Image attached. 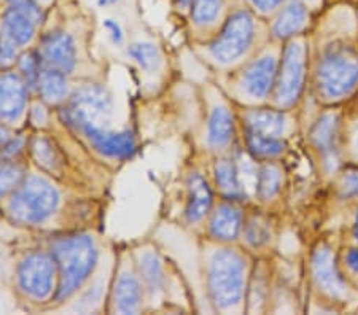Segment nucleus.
Listing matches in <instances>:
<instances>
[{
	"label": "nucleus",
	"mask_w": 358,
	"mask_h": 315,
	"mask_svg": "<svg viewBox=\"0 0 358 315\" xmlns=\"http://www.w3.org/2000/svg\"><path fill=\"white\" fill-rule=\"evenodd\" d=\"M53 258L59 268L56 300L64 301L85 284L96 266L97 250L94 240L86 234L57 239L53 245Z\"/></svg>",
	"instance_id": "f257e3e1"
},
{
	"label": "nucleus",
	"mask_w": 358,
	"mask_h": 315,
	"mask_svg": "<svg viewBox=\"0 0 358 315\" xmlns=\"http://www.w3.org/2000/svg\"><path fill=\"white\" fill-rule=\"evenodd\" d=\"M358 85V51L348 45H331L317 66V88L325 99H341Z\"/></svg>",
	"instance_id": "f03ea898"
},
{
	"label": "nucleus",
	"mask_w": 358,
	"mask_h": 315,
	"mask_svg": "<svg viewBox=\"0 0 358 315\" xmlns=\"http://www.w3.org/2000/svg\"><path fill=\"white\" fill-rule=\"evenodd\" d=\"M59 205V194L56 188L42 177H29L16 188L8 203L11 219L37 225L48 220Z\"/></svg>",
	"instance_id": "7ed1b4c3"
},
{
	"label": "nucleus",
	"mask_w": 358,
	"mask_h": 315,
	"mask_svg": "<svg viewBox=\"0 0 358 315\" xmlns=\"http://www.w3.org/2000/svg\"><path fill=\"white\" fill-rule=\"evenodd\" d=\"M244 261L231 250L217 251L212 258L209 286L217 307L228 309L239 305L244 293Z\"/></svg>",
	"instance_id": "20e7f679"
},
{
	"label": "nucleus",
	"mask_w": 358,
	"mask_h": 315,
	"mask_svg": "<svg viewBox=\"0 0 358 315\" xmlns=\"http://www.w3.org/2000/svg\"><path fill=\"white\" fill-rule=\"evenodd\" d=\"M64 119L66 123L82 131L86 135V139L92 143V147L99 153H102L103 156L129 158L136 152V139L129 131L113 133V131L102 129L92 119L83 117L82 113L72 107L66 108Z\"/></svg>",
	"instance_id": "39448f33"
},
{
	"label": "nucleus",
	"mask_w": 358,
	"mask_h": 315,
	"mask_svg": "<svg viewBox=\"0 0 358 315\" xmlns=\"http://www.w3.org/2000/svg\"><path fill=\"white\" fill-rule=\"evenodd\" d=\"M253 40V20L247 11H238L227 21L220 36L210 45L217 61L229 64L245 53Z\"/></svg>",
	"instance_id": "423d86ee"
},
{
	"label": "nucleus",
	"mask_w": 358,
	"mask_h": 315,
	"mask_svg": "<svg viewBox=\"0 0 358 315\" xmlns=\"http://www.w3.org/2000/svg\"><path fill=\"white\" fill-rule=\"evenodd\" d=\"M306 77V50L301 43L288 45L280 72H277V102L284 107H290L298 101L304 86Z\"/></svg>",
	"instance_id": "0eeeda50"
},
{
	"label": "nucleus",
	"mask_w": 358,
	"mask_h": 315,
	"mask_svg": "<svg viewBox=\"0 0 358 315\" xmlns=\"http://www.w3.org/2000/svg\"><path fill=\"white\" fill-rule=\"evenodd\" d=\"M55 269V258L51 260L48 255L34 254L24 258L18 269V280L22 291L36 300H45L53 290Z\"/></svg>",
	"instance_id": "6e6552de"
},
{
	"label": "nucleus",
	"mask_w": 358,
	"mask_h": 315,
	"mask_svg": "<svg viewBox=\"0 0 358 315\" xmlns=\"http://www.w3.org/2000/svg\"><path fill=\"white\" fill-rule=\"evenodd\" d=\"M42 57L48 67L64 72L66 75L77 64V50L73 38L66 32H50L42 42Z\"/></svg>",
	"instance_id": "1a4fd4ad"
},
{
	"label": "nucleus",
	"mask_w": 358,
	"mask_h": 315,
	"mask_svg": "<svg viewBox=\"0 0 358 315\" xmlns=\"http://www.w3.org/2000/svg\"><path fill=\"white\" fill-rule=\"evenodd\" d=\"M27 85L18 73L7 72L0 77V118L15 122L26 108Z\"/></svg>",
	"instance_id": "9d476101"
},
{
	"label": "nucleus",
	"mask_w": 358,
	"mask_h": 315,
	"mask_svg": "<svg viewBox=\"0 0 358 315\" xmlns=\"http://www.w3.org/2000/svg\"><path fill=\"white\" fill-rule=\"evenodd\" d=\"M277 80V61L274 56H263L253 62L244 73V88L252 97H266Z\"/></svg>",
	"instance_id": "9b49d317"
},
{
	"label": "nucleus",
	"mask_w": 358,
	"mask_h": 315,
	"mask_svg": "<svg viewBox=\"0 0 358 315\" xmlns=\"http://www.w3.org/2000/svg\"><path fill=\"white\" fill-rule=\"evenodd\" d=\"M314 276L317 284L328 295L336 298H348L349 290L345 280L341 277L336 265H334L330 249H319L314 256Z\"/></svg>",
	"instance_id": "f8f14e48"
},
{
	"label": "nucleus",
	"mask_w": 358,
	"mask_h": 315,
	"mask_svg": "<svg viewBox=\"0 0 358 315\" xmlns=\"http://www.w3.org/2000/svg\"><path fill=\"white\" fill-rule=\"evenodd\" d=\"M72 108L80 112L88 119L94 122L96 118L103 117L112 112V101L107 91L97 85H88L80 88L77 93L73 94L72 99Z\"/></svg>",
	"instance_id": "ddd939ff"
},
{
	"label": "nucleus",
	"mask_w": 358,
	"mask_h": 315,
	"mask_svg": "<svg viewBox=\"0 0 358 315\" xmlns=\"http://www.w3.org/2000/svg\"><path fill=\"white\" fill-rule=\"evenodd\" d=\"M338 139H339V123L336 115H323L310 131V140L314 147L320 152L325 163H333L338 158Z\"/></svg>",
	"instance_id": "4468645a"
},
{
	"label": "nucleus",
	"mask_w": 358,
	"mask_h": 315,
	"mask_svg": "<svg viewBox=\"0 0 358 315\" xmlns=\"http://www.w3.org/2000/svg\"><path fill=\"white\" fill-rule=\"evenodd\" d=\"M212 205V191L209 183L199 174L188 177V204L185 210L188 223H198L207 215Z\"/></svg>",
	"instance_id": "2eb2a0df"
},
{
	"label": "nucleus",
	"mask_w": 358,
	"mask_h": 315,
	"mask_svg": "<svg viewBox=\"0 0 358 315\" xmlns=\"http://www.w3.org/2000/svg\"><path fill=\"white\" fill-rule=\"evenodd\" d=\"M36 20L29 16L26 11L10 7L5 11L2 20V36L15 45H26L36 34Z\"/></svg>",
	"instance_id": "dca6fc26"
},
{
	"label": "nucleus",
	"mask_w": 358,
	"mask_h": 315,
	"mask_svg": "<svg viewBox=\"0 0 358 315\" xmlns=\"http://www.w3.org/2000/svg\"><path fill=\"white\" fill-rule=\"evenodd\" d=\"M242 229V214L233 204H223L215 210L210 221V233L213 237L222 240H233L239 236Z\"/></svg>",
	"instance_id": "f3484780"
},
{
	"label": "nucleus",
	"mask_w": 358,
	"mask_h": 315,
	"mask_svg": "<svg viewBox=\"0 0 358 315\" xmlns=\"http://www.w3.org/2000/svg\"><path fill=\"white\" fill-rule=\"evenodd\" d=\"M247 129L255 131V133L273 135V137H282L287 129V117L285 113L277 110H268V108H262V110H252L247 113Z\"/></svg>",
	"instance_id": "a211bd4d"
},
{
	"label": "nucleus",
	"mask_w": 358,
	"mask_h": 315,
	"mask_svg": "<svg viewBox=\"0 0 358 315\" xmlns=\"http://www.w3.org/2000/svg\"><path fill=\"white\" fill-rule=\"evenodd\" d=\"M234 123L233 115L227 107H215L212 110L207 126V140L213 148H223L233 139Z\"/></svg>",
	"instance_id": "6ab92c4d"
},
{
	"label": "nucleus",
	"mask_w": 358,
	"mask_h": 315,
	"mask_svg": "<svg viewBox=\"0 0 358 315\" xmlns=\"http://www.w3.org/2000/svg\"><path fill=\"white\" fill-rule=\"evenodd\" d=\"M306 22H308V11H306V7L301 2H298V0H293L292 3L287 5L275 21V37L288 38L292 36H296L298 32L303 31Z\"/></svg>",
	"instance_id": "aec40b11"
},
{
	"label": "nucleus",
	"mask_w": 358,
	"mask_h": 315,
	"mask_svg": "<svg viewBox=\"0 0 358 315\" xmlns=\"http://www.w3.org/2000/svg\"><path fill=\"white\" fill-rule=\"evenodd\" d=\"M142 290L138 280L132 274H121L115 288V305L121 314H134L141 306Z\"/></svg>",
	"instance_id": "412c9836"
},
{
	"label": "nucleus",
	"mask_w": 358,
	"mask_h": 315,
	"mask_svg": "<svg viewBox=\"0 0 358 315\" xmlns=\"http://www.w3.org/2000/svg\"><path fill=\"white\" fill-rule=\"evenodd\" d=\"M215 179L218 186L227 193L228 198L241 199L245 196V190L241 182L238 163L234 159H220L215 164Z\"/></svg>",
	"instance_id": "4be33fe9"
},
{
	"label": "nucleus",
	"mask_w": 358,
	"mask_h": 315,
	"mask_svg": "<svg viewBox=\"0 0 358 315\" xmlns=\"http://www.w3.org/2000/svg\"><path fill=\"white\" fill-rule=\"evenodd\" d=\"M38 89L43 99L48 102H59L67 96V80L66 73L56 71L53 67H46L40 73Z\"/></svg>",
	"instance_id": "5701e85b"
},
{
	"label": "nucleus",
	"mask_w": 358,
	"mask_h": 315,
	"mask_svg": "<svg viewBox=\"0 0 358 315\" xmlns=\"http://www.w3.org/2000/svg\"><path fill=\"white\" fill-rule=\"evenodd\" d=\"M247 145L255 156L258 158H275L282 154L285 148V142L282 140V137H273V135H264L255 133V131L247 129Z\"/></svg>",
	"instance_id": "b1692460"
},
{
	"label": "nucleus",
	"mask_w": 358,
	"mask_h": 315,
	"mask_svg": "<svg viewBox=\"0 0 358 315\" xmlns=\"http://www.w3.org/2000/svg\"><path fill=\"white\" fill-rule=\"evenodd\" d=\"M280 183H282L280 170L273 164H266V166H263V168L258 172L255 191L259 196V199L268 200L271 198H274L275 194L279 193Z\"/></svg>",
	"instance_id": "393cba45"
},
{
	"label": "nucleus",
	"mask_w": 358,
	"mask_h": 315,
	"mask_svg": "<svg viewBox=\"0 0 358 315\" xmlns=\"http://www.w3.org/2000/svg\"><path fill=\"white\" fill-rule=\"evenodd\" d=\"M128 54L134 59L138 66L147 68V71H155L161 64L159 50L153 43L141 42L132 43L128 48Z\"/></svg>",
	"instance_id": "a878e982"
},
{
	"label": "nucleus",
	"mask_w": 358,
	"mask_h": 315,
	"mask_svg": "<svg viewBox=\"0 0 358 315\" xmlns=\"http://www.w3.org/2000/svg\"><path fill=\"white\" fill-rule=\"evenodd\" d=\"M141 274L145 285L148 286L150 291L158 290L161 285H163V266L158 260L157 255L153 254H145L141 260Z\"/></svg>",
	"instance_id": "bb28decb"
},
{
	"label": "nucleus",
	"mask_w": 358,
	"mask_h": 315,
	"mask_svg": "<svg viewBox=\"0 0 358 315\" xmlns=\"http://www.w3.org/2000/svg\"><path fill=\"white\" fill-rule=\"evenodd\" d=\"M222 8V0H193V21L198 26H207L217 20Z\"/></svg>",
	"instance_id": "cd10ccee"
},
{
	"label": "nucleus",
	"mask_w": 358,
	"mask_h": 315,
	"mask_svg": "<svg viewBox=\"0 0 358 315\" xmlns=\"http://www.w3.org/2000/svg\"><path fill=\"white\" fill-rule=\"evenodd\" d=\"M245 239L252 247H262V245L268 244L271 239L269 223L262 217H253L247 221Z\"/></svg>",
	"instance_id": "c85d7f7f"
},
{
	"label": "nucleus",
	"mask_w": 358,
	"mask_h": 315,
	"mask_svg": "<svg viewBox=\"0 0 358 315\" xmlns=\"http://www.w3.org/2000/svg\"><path fill=\"white\" fill-rule=\"evenodd\" d=\"M20 71L29 88H36V86H38L40 73L43 71L42 56H38L37 53L24 54L20 61Z\"/></svg>",
	"instance_id": "c756f323"
},
{
	"label": "nucleus",
	"mask_w": 358,
	"mask_h": 315,
	"mask_svg": "<svg viewBox=\"0 0 358 315\" xmlns=\"http://www.w3.org/2000/svg\"><path fill=\"white\" fill-rule=\"evenodd\" d=\"M22 170L16 164L0 163V198L15 191L21 185Z\"/></svg>",
	"instance_id": "7c9ffc66"
},
{
	"label": "nucleus",
	"mask_w": 358,
	"mask_h": 315,
	"mask_svg": "<svg viewBox=\"0 0 358 315\" xmlns=\"http://www.w3.org/2000/svg\"><path fill=\"white\" fill-rule=\"evenodd\" d=\"M32 153L36 156L37 163L46 169H55L57 166V156L55 147L46 139H36L32 142Z\"/></svg>",
	"instance_id": "2f4dec72"
},
{
	"label": "nucleus",
	"mask_w": 358,
	"mask_h": 315,
	"mask_svg": "<svg viewBox=\"0 0 358 315\" xmlns=\"http://www.w3.org/2000/svg\"><path fill=\"white\" fill-rule=\"evenodd\" d=\"M341 196L344 199H355L358 198V170L350 169L344 172L343 179H341Z\"/></svg>",
	"instance_id": "473e14b6"
},
{
	"label": "nucleus",
	"mask_w": 358,
	"mask_h": 315,
	"mask_svg": "<svg viewBox=\"0 0 358 315\" xmlns=\"http://www.w3.org/2000/svg\"><path fill=\"white\" fill-rule=\"evenodd\" d=\"M8 3L10 7L26 11L29 16H32V18L36 20V22L42 21V11H40V7L36 0H8Z\"/></svg>",
	"instance_id": "72a5a7b5"
},
{
	"label": "nucleus",
	"mask_w": 358,
	"mask_h": 315,
	"mask_svg": "<svg viewBox=\"0 0 358 315\" xmlns=\"http://www.w3.org/2000/svg\"><path fill=\"white\" fill-rule=\"evenodd\" d=\"M103 27L107 29L108 34H110V37H112L115 45H120L121 42H123V31H121L118 22H115L112 20H107L106 22H103Z\"/></svg>",
	"instance_id": "f704fd0d"
},
{
	"label": "nucleus",
	"mask_w": 358,
	"mask_h": 315,
	"mask_svg": "<svg viewBox=\"0 0 358 315\" xmlns=\"http://www.w3.org/2000/svg\"><path fill=\"white\" fill-rule=\"evenodd\" d=\"M259 11H271L279 7L284 0H250Z\"/></svg>",
	"instance_id": "c9c22d12"
},
{
	"label": "nucleus",
	"mask_w": 358,
	"mask_h": 315,
	"mask_svg": "<svg viewBox=\"0 0 358 315\" xmlns=\"http://www.w3.org/2000/svg\"><path fill=\"white\" fill-rule=\"evenodd\" d=\"M345 263L352 272L358 276V249H350L345 255Z\"/></svg>",
	"instance_id": "e433bc0d"
},
{
	"label": "nucleus",
	"mask_w": 358,
	"mask_h": 315,
	"mask_svg": "<svg viewBox=\"0 0 358 315\" xmlns=\"http://www.w3.org/2000/svg\"><path fill=\"white\" fill-rule=\"evenodd\" d=\"M352 234H354V239L358 242V210H357V214H355L354 223H352Z\"/></svg>",
	"instance_id": "4c0bfd02"
},
{
	"label": "nucleus",
	"mask_w": 358,
	"mask_h": 315,
	"mask_svg": "<svg viewBox=\"0 0 358 315\" xmlns=\"http://www.w3.org/2000/svg\"><path fill=\"white\" fill-rule=\"evenodd\" d=\"M7 139H8V131L2 123H0V142H7Z\"/></svg>",
	"instance_id": "58836bf2"
},
{
	"label": "nucleus",
	"mask_w": 358,
	"mask_h": 315,
	"mask_svg": "<svg viewBox=\"0 0 358 315\" xmlns=\"http://www.w3.org/2000/svg\"><path fill=\"white\" fill-rule=\"evenodd\" d=\"M192 2H193V0H177L178 7H182V8H187Z\"/></svg>",
	"instance_id": "ea45409f"
},
{
	"label": "nucleus",
	"mask_w": 358,
	"mask_h": 315,
	"mask_svg": "<svg viewBox=\"0 0 358 315\" xmlns=\"http://www.w3.org/2000/svg\"><path fill=\"white\" fill-rule=\"evenodd\" d=\"M115 2H118V0H99V5L101 7H106V5H110Z\"/></svg>",
	"instance_id": "a19ab883"
},
{
	"label": "nucleus",
	"mask_w": 358,
	"mask_h": 315,
	"mask_svg": "<svg viewBox=\"0 0 358 315\" xmlns=\"http://www.w3.org/2000/svg\"><path fill=\"white\" fill-rule=\"evenodd\" d=\"M357 150H358V134H357Z\"/></svg>",
	"instance_id": "79ce46f5"
}]
</instances>
